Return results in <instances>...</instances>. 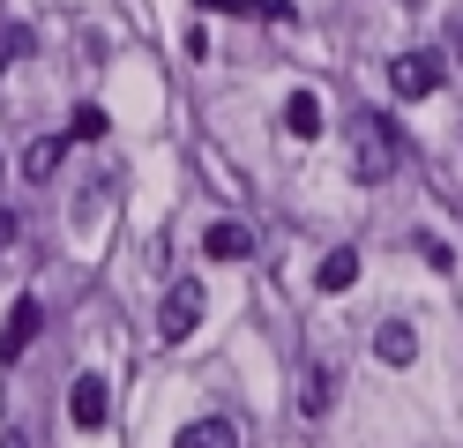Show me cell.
Instances as JSON below:
<instances>
[{"mask_svg":"<svg viewBox=\"0 0 463 448\" xmlns=\"http://www.w3.org/2000/svg\"><path fill=\"white\" fill-rule=\"evenodd\" d=\"M352 172L366 179V187H382V179L396 172V135H389L382 112H359L352 119Z\"/></svg>","mask_w":463,"mask_h":448,"instance_id":"cell-1","label":"cell"},{"mask_svg":"<svg viewBox=\"0 0 463 448\" xmlns=\"http://www.w3.org/2000/svg\"><path fill=\"white\" fill-rule=\"evenodd\" d=\"M202 307H210V291H202L194 277H187V284H172V291H165V307H157V329H165V344L194 337V329H202Z\"/></svg>","mask_w":463,"mask_h":448,"instance_id":"cell-2","label":"cell"},{"mask_svg":"<svg viewBox=\"0 0 463 448\" xmlns=\"http://www.w3.org/2000/svg\"><path fill=\"white\" fill-rule=\"evenodd\" d=\"M441 52H396L389 60V90L396 98H433V90H441Z\"/></svg>","mask_w":463,"mask_h":448,"instance_id":"cell-3","label":"cell"},{"mask_svg":"<svg viewBox=\"0 0 463 448\" xmlns=\"http://www.w3.org/2000/svg\"><path fill=\"white\" fill-rule=\"evenodd\" d=\"M38 329H45V307H38V299H15V314L0 321V367H15V358L31 351Z\"/></svg>","mask_w":463,"mask_h":448,"instance_id":"cell-4","label":"cell"},{"mask_svg":"<svg viewBox=\"0 0 463 448\" xmlns=\"http://www.w3.org/2000/svg\"><path fill=\"white\" fill-rule=\"evenodd\" d=\"M105 404H112V388H105V374H82L75 388H68V418L82 434H98L105 426Z\"/></svg>","mask_w":463,"mask_h":448,"instance_id":"cell-5","label":"cell"},{"mask_svg":"<svg viewBox=\"0 0 463 448\" xmlns=\"http://www.w3.org/2000/svg\"><path fill=\"white\" fill-rule=\"evenodd\" d=\"M284 135H299V142L322 135V98H314V90H292V98H284Z\"/></svg>","mask_w":463,"mask_h":448,"instance_id":"cell-6","label":"cell"},{"mask_svg":"<svg viewBox=\"0 0 463 448\" xmlns=\"http://www.w3.org/2000/svg\"><path fill=\"white\" fill-rule=\"evenodd\" d=\"M373 358H382V367H411V358H419L411 321H382V337H373Z\"/></svg>","mask_w":463,"mask_h":448,"instance_id":"cell-7","label":"cell"},{"mask_svg":"<svg viewBox=\"0 0 463 448\" xmlns=\"http://www.w3.org/2000/svg\"><path fill=\"white\" fill-rule=\"evenodd\" d=\"M202 247H210L217 262H247V254H254V232L224 217V224H210V232H202Z\"/></svg>","mask_w":463,"mask_h":448,"instance_id":"cell-8","label":"cell"},{"mask_svg":"<svg viewBox=\"0 0 463 448\" xmlns=\"http://www.w3.org/2000/svg\"><path fill=\"white\" fill-rule=\"evenodd\" d=\"M314 284H322V291H352L359 284V247H329L322 269H314Z\"/></svg>","mask_w":463,"mask_h":448,"instance_id":"cell-9","label":"cell"},{"mask_svg":"<svg viewBox=\"0 0 463 448\" xmlns=\"http://www.w3.org/2000/svg\"><path fill=\"white\" fill-rule=\"evenodd\" d=\"M172 448H240V434H232V418H187Z\"/></svg>","mask_w":463,"mask_h":448,"instance_id":"cell-10","label":"cell"},{"mask_svg":"<svg viewBox=\"0 0 463 448\" xmlns=\"http://www.w3.org/2000/svg\"><path fill=\"white\" fill-rule=\"evenodd\" d=\"M61 157H68V142H61V135H45V142L23 149V172H31V179H52V172H61Z\"/></svg>","mask_w":463,"mask_h":448,"instance_id":"cell-11","label":"cell"},{"mask_svg":"<svg viewBox=\"0 0 463 448\" xmlns=\"http://www.w3.org/2000/svg\"><path fill=\"white\" fill-rule=\"evenodd\" d=\"M68 135H75V142H98V135H105V105H75Z\"/></svg>","mask_w":463,"mask_h":448,"instance_id":"cell-12","label":"cell"},{"mask_svg":"<svg viewBox=\"0 0 463 448\" xmlns=\"http://www.w3.org/2000/svg\"><path fill=\"white\" fill-rule=\"evenodd\" d=\"M322 404H329V374H307V381H299V411L314 418V411H322Z\"/></svg>","mask_w":463,"mask_h":448,"instance_id":"cell-13","label":"cell"},{"mask_svg":"<svg viewBox=\"0 0 463 448\" xmlns=\"http://www.w3.org/2000/svg\"><path fill=\"white\" fill-rule=\"evenodd\" d=\"M23 45H31V38H23V30H0V68H8V60H15Z\"/></svg>","mask_w":463,"mask_h":448,"instance_id":"cell-14","label":"cell"},{"mask_svg":"<svg viewBox=\"0 0 463 448\" xmlns=\"http://www.w3.org/2000/svg\"><path fill=\"white\" fill-rule=\"evenodd\" d=\"M8 239H15V217H8V209H0V254H8Z\"/></svg>","mask_w":463,"mask_h":448,"instance_id":"cell-15","label":"cell"},{"mask_svg":"<svg viewBox=\"0 0 463 448\" xmlns=\"http://www.w3.org/2000/svg\"><path fill=\"white\" fill-rule=\"evenodd\" d=\"M0 448H31V441H23V434H8V441H0Z\"/></svg>","mask_w":463,"mask_h":448,"instance_id":"cell-16","label":"cell"},{"mask_svg":"<svg viewBox=\"0 0 463 448\" xmlns=\"http://www.w3.org/2000/svg\"><path fill=\"white\" fill-rule=\"evenodd\" d=\"M456 68H463V23H456Z\"/></svg>","mask_w":463,"mask_h":448,"instance_id":"cell-17","label":"cell"},{"mask_svg":"<svg viewBox=\"0 0 463 448\" xmlns=\"http://www.w3.org/2000/svg\"><path fill=\"white\" fill-rule=\"evenodd\" d=\"M210 8H247V0H210Z\"/></svg>","mask_w":463,"mask_h":448,"instance_id":"cell-18","label":"cell"},{"mask_svg":"<svg viewBox=\"0 0 463 448\" xmlns=\"http://www.w3.org/2000/svg\"><path fill=\"white\" fill-rule=\"evenodd\" d=\"M0 172H8V157H0Z\"/></svg>","mask_w":463,"mask_h":448,"instance_id":"cell-19","label":"cell"}]
</instances>
